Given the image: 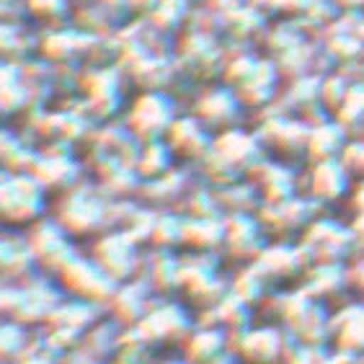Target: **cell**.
Returning a JSON list of instances; mask_svg holds the SVG:
<instances>
[{
    "label": "cell",
    "mask_w": 364,
    "mask_h": 364,
    "mask_svg": "<svg viewBox=\"0 0 364 364\" xmlns=\"http://www.w3.org/2000/svg\"><path fill=\"white\" fill-rule=\"evenodd\" d=\"M326 364H364V354H346V351H336Z\"/></svg>",
    "instance_id": "6da1fadb"
},
{
    "label": "cell",
    "mask_w": 364,
    "mask_h": 364,
    "mask_svg": "<svg viewBox=\"0 0 364 364\" xmlns=\"http://www.w3.org/2000/svg\"><path fill=\"white\" fill-rule=\"evenodd\" d=\"M343 11H364V0H333Z\"/></svg>",
    "instance_id": "7a4b0ae2"
}]
</instances>
